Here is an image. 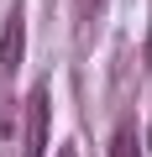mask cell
I'll list each match as a JSON object with an SVG mask.
<instances>
[{
	"label": "cell",
	"instance_id": "6da1fadb",
	"mask_svg": "<svg viewBox=\"0 0 152 157\" xmlns=\"http://www.w3.org/2000/svg\"><path fill=\"white\" fill-rule=\"evenodd\" d=\"M26 131H21V157H42L47 152V126H53V105H47V84H32L26 94Z\"/></svg>",
	"mask_w": 152,
	"mask_h": 157
},
{
	"label": "cell",
	"instance_id": "7a4b0ae2",
	"mask_svg": "<svg viewBox=\"0 0 152 157\" xmlns=\"http://www.w3.org/2000/svg\"><path fill=\"white\" fill-rule=\"evenodd\" d=\"M21 52H26V11L11 6V11H6V26H0V84H6V78H16Z\"/></svg>",
	"mask_w": 152,
	"mask_h": 157
},
{
	"label": "cell",
	"instance_id": "3957f363",
	"mask_svg": "<svg viewBox=\"0 0 152 157\" xmlns=\"http://www.w3.org/2000/svg\"><path fill=\"white\" fill-rule=\"evenodd\" d=\"M110 157H142V141H136V126L121 121L115 136H110Z\"/></svg>",
	"mask_w": 152,
	"mask_h": 157
},
{
	"label": "cell",
	"instance_id": "277c9868",
	"mask_svg": "<svg viewBox=\"0 0 152 157\" xmlns=\"http://www.w3.org/2000/svg\"><path fill=\"white\" fill-rule=\"evenodd\" d=\"M58 157H79V147H68V141H63V152H58Z\"/></svg>",
	"mask_w": 152,
	"mask_h": 157
},
{
	"label": "cell",
	"instance_id": "5b68a950",
	"mask_svg": "<svg viewBox=\"0 0 152 157\" xmlns=\"http://www.w3.org/2000/svg\"><path fill=\"white\" fill-rule=\"evenodd\" d=\"M95 6H100V0H79V11H95Z\"/></svg>",
	"mask_w": 152,
	"mask_h": 157
},
{
	"label": "cell",
	"instance_id": "8992f818",
	"mask_svg": "<svg viewBox=\"0 0 152 157\" xmlns=\"http://www.w3.org/2000/svg\"><path fill=\"white\" fill-rule=\"evenodd\" d=\"M147 152H152V147H147Z\"/></svg>",
	"mask_w": 152,
	"mask_h": 157
}]
</instances>
